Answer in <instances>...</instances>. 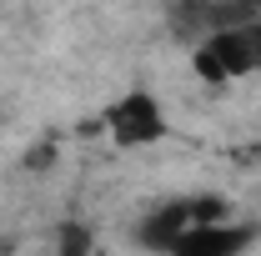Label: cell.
I'll use <instances>...</instances> for the list:
<instances>
[{
    "label": "cell",
    "mask_w": 261,
    "mask_h": 256,
    "mask_svg": "<svg viewBox=\"0 0 261 256\" xmlns=\"http://www.w3.org/2000/svg\"><path fill=\"white\" fill-rule=\"evenodd\" d=\"M191 70L206 86H231V81L261 75V10L191 40Z\"/></svg>",
    "instance_id": "1"
},
{
    "label": "cell",
    "mask_w": 261,
    "mask_h": 256,
    "mask_svg": "<svg viewBox=\"0 0 261 256\" xmlns=\"http://www.w3.org/2000/svg\"><path fill=\"white\" fill-rule=\"evenodd\" d=\"M221 216H231L226 196H176V201H161L151 216H141L136 241H141L146 251L176 256V246H181L201 221H221Z\"/></svg>",
    "instance_id": "2"
},
{
    "label": "cell",
    "mask_w": 261,
    "mask_h": 256,
    "mask_svg": "<svg viewBox=\"0 0 261 256\" xmlns=\"http://www.w3.org/2000/svg\"><path fill=\"white\" fill-rule=\"evenodd\" d=\"M100 126H106V136H111L116 146H126V151H146V146H161L166 136H171L166 106L151 96V91H126V96H116L111 106H106Z\"/></svg>",
    "instance_id": "3"
},
{
    "label": "cell",
    "mask_w": 261,
    "mask_h": 256,
    "mask_svg": "<svg viewBox=\"0 0 261 256\" xmlns=\"http://www.w3.org/2000/svg\"><path fill=\"white\" fill-rule=\"evenodd\" d=\"M261 0H171V31L181 40H201V35L221 31V25H236L246 15H256Z\"/></svg>",
    "instance_id": "4"
},
{
    "label": "cell",
    "mask_w": 261,
    "mask_h": 256,
    "mask_svg": "<svg viewBox=\"0 0 261 256\" xmlns=\"http://www.w3.org/2000/svg\"><path fill=\"white\" fill-rule=\"evenodd\" d=\"M251 241H256V231H251V226L221 216V221H201L191 236L176 246V256H236V251H246Z\"/></svg>",
    "instance_id": "5"
}]
</instances>
